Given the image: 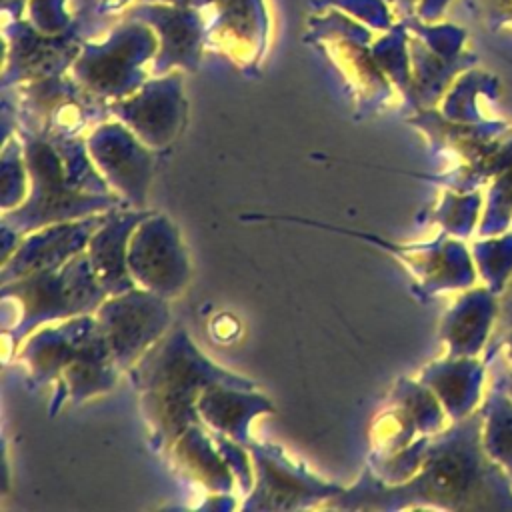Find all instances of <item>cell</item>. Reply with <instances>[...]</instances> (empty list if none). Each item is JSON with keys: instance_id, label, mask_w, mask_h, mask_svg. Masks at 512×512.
<instances>
[{"instance_id": "4316f807", "label": "cell", "mask_w": 512, "mask_h": 512, "mask_svg": "<svg viewBox=\"0 0 512 512\" xmlns=\"http://www.w3.org/2000/svg\"><path fill=\"white\" fill-rule=\"evenodd\" d=\"M398 402L422 436H432L444 430L446 410L426 384L410 380L402 382L398 386Z\"/></svg>"}, {"instance_id": "4dcf8cb0", "label": "cell", "mask_w": 512, "mask_h": 512, "mask_svg": "<svg viewBox=\"0 0 512 512\" xmlns=\"http://www.w3.org/2000/svg\"><path fill=\"white\" fill-rule=\"evenodd\" d=\"M468 6L490 30L512 24V0H468Z\"/></svg>"}, {"instance_id": "8992f818", "label": "cell", "mask_w": 512, "mask_h": 512, "mask_svg": "<svg viewBox=\"0 0 512 512\" xmlns=\"http://www.w3.org/2000/svg\"><path fill=\"white\" fill-rule=\"evenodd\" d=\"M168 320L164 296L140 288L112 294L96 310V324L120 370H130L164 336Z\"/></svg>"}, {"instance_id": "52a82bcc", "label": "cell", "mask_w": 512, "mask_h": 512, "mask_svg": "<svg viewBox=\"0 0 512 512\" xmlns=\"http://www.w3.org/2000/svg\"><path fill=\"white\" fill-rule=\"evenodd\" d=\"M104 100L88 92L78 80L46 76L22 88V110L30 116L28 132L48 140L76 138L98 114L108 112Z\"/></svg>"}, {"instance_id": "5bb4252c", "label": "cell", "mask_w": 512, "mask_h": 512, "mask_svg": "<svg viewBox=\"0 0 512 512\" xmlns=\"http://www.w3.org/2000/svg\"><path fill=\"white\" fill-rule=\"evenodd\" d=\"M498 308V294L488 286L468 288L446 312L440 326L448 356H480L492 338Z\"/></svg>"}, {"instance_id": "ac0fdd59", "label": "cell", "mask_w": 512, "mask_h": 512, "mask_svg": "<svg viewBox=\"0 0 512 512\" xmlns=\"http://www.w3.org/2000/svg\"><path fill=\"white\" fill-rule=\"evenodd\" d=\"M94 326L96 318L82 314L68 318L56 328H46L44 332L32 336L22 352V360L26 362L32 380L38 384L52 378L58 380Z\"/></svg>"}, {"instance_id": "e0dca14e", "label": "cell", "mask_w": 512, "mask_h": 512, "mask_svg": "<svg viewBox=\"0 0 512 512\" xmlns=\"http://www.w3.org/2000/svg\"><path fill=\"white\" fill-rule=\"evenodd\" d=\"M18 34H12V64L4 72V86L8 82L46 78L60 74L70 62L78 58V42L72 32L58 36H38L28 24L16 22Z\"/></svg>"}, {"instance_id": "f546056e", "label": "cell", "mask_w": 512, "mask_h": 512, "mask_svg": "<svg viewBox=\"0 0 512 512\" xmlns=\"http://www.w3.org/2000/svg\"><path fill=\"white\" fill-rule=\"evenodd\" d=\"M406 28L414 32L430 50L440 54L442 58L448 60H458L464 58L468 52L464 50L466 42V32L460 26L454 24H430L422 18H406L404 20Z\"/></svg>"}, {"instance_id": "7c38bea8", "label": "cell", "mask_w": 512, "mask_h": 512, "mask_svg": "<svg viewBox=\"0 0 512 512\" xmlns=\"http://www.w3.org/2000/svg\"><path fill=\"white\" fill-rule=\"evenodd\" d=\"M128 18L144 22L158 32L160 50L156 52L152 68L156 74H164L172 66L196 70L202 42L206 40V26L200 10L178 4H140Z\"/></svg>"}, {"instance_id": "d6986e66", "label": "cell", "mask_w": 512, "mask_h": 512, "mask_svg": "<svg viewBox=\"0 0 512 512\" xmlns=\"http://www.w3.org/2000/svg\"><path fill=\"white\" fill-rule=\"evenodd\" d=\"M118 370L120 368L112 360L106 340L96 324L82 342L78 354L58 376L60 394L54 398L56 404H60L62 398L78 404L94 394L114 388Z\"/></svg>"}, {"instance_id": "9a60e30c", "label": "cell", "mask_w": 512, "mask_h": 512, "mask_svg": "<svg viewBox=\"0 0 512 512\" xmlns=\"http://www.w3.org/2000/svg\"><path fill=\"white\" fill-rule=\"evenodd\" d=\"M486 366L478 356H448L426 366L420 382L436 394L446 416L456 422L480 408Z\"/></svg>"}, {"instance_id": "2e32d148", "label": "cell", "mask_w": 512, "mask_h": 512, "mask_svg": "<svg viewBox=\"0 0 512 512\" xmlns=\"http://www.w3.org/2000/svg\"><path fill=\"white\" fill-rule=\"evenodd\" d=\"M146 216L148 214L140 210L110 214L104 224L90 236L86 254L96 278L108 296L136 288L128 270V242L134 228Z\"/></svg>"}, {"instance_id": "44dd1931", "label": "cell", "mask_w": 512, "mask_h": 512, "mask_svg": "<svg viewBox=\"0 0 512 512\" xmlns=\"http://www.w3.org/2000/svg\"><path fill=\"white\" fill-rule=\"evenodd\" d=\"M216 20L206 28V38L214 34L216 42L230 52L238 46V58H252L266 42V12L262 0H216Z\"/></svg>"}, {"instance_id": "6da1fadb", "label": "cell", "mask_w": 512, "mask_h": 512, "mask_svg": "<svg viewBox=\"0 0 512 512\" xmlns=\"http://www.w3.org/2000/svg\"><path fill=\"white\" fill-rule=\"evenodd\" d=\"M364 498L358 508L430 506L442 510L512 512V478L482 446V410L452 422L430 436L424 460L414 476L400 484L372 488L358 484L346 492Z\"/></svg>"}, {"instance_id": "30bf717a", "label": "cell", "mask_w": 512, "mask_h": 512, "mask_svg": "<svg viewBox=\"0 0 512 512\" xmlns=\"http://www.w3.org/2000/svg\"><path fill=\"white\" fill-rule=\"evenodd\" d=\"M184 108L178 74L150 80L134 96L108 104V110L150 148L168 146L176 138Z\"/></svg>"}, {"instance_id": "cb8c5ba5", "label": "cell", "mask_w": 512, "mask_h": 512, "mask_svg": "<svg viewBox=\"0 0 512 512\" xmlns=\"http://www.w3.org/2000/svg\"><path fill=\"white\" fill-rule=\"evenodd\" d=\"M480 96L494 100L498 96V80L492 74L468 68L444 94L442 114L456 122H482L484 118L478 108Z\"/></svg>"}, {"instance_id": "277c9868", "label": "cell", "mask_w": 512, "mask_h": 512, "mask_svg": "<svg viewBox=\"0 0 512 512\" xmlns=\"http://www.w3.org/2000/svg\"><path fill=\"white\" fill-rule=\"evenodd\" d=\"M2 296H12L22 306L20 320L10 332V338L16 344L38 324L68 320L98 310V306L108 298V292L96 278L84 250L72 256L60 268L34 272L10 280V284L4 282Z\"/></svg>"}, {"instance_id": "ffe728a7", "label": "cell", "mask_w": 512, "mask_h": 512, "mask_svg": "<svg viewBox=\"0 0 512 512\" xmlns=\"http://www.w3.org/2000/svg\"><path fill=\"white\" fill-rule=\"evenodd\" d=\"M244 388L208 386L198 396V414L214 430L230 436L240 444H248V422L258 412L272 410V404L258 394L238 392Z\"/></svg>"}, {"instance_id": "83f0119b", "label": "cell", "mask_w": 512, "mask_h": 512, "mask_svg": "<svg viewBox=\"0 0 512 512\" xmlns=\"http://www.w3.org/2000/svg\"><path fill=\"white\" fill-rule=\"evenodd\" d=\"M512 226V164L492 178L478 222V236L502 234Z\"/></svg>"}, {"instance_id": "ba28073f", "label": "cell", "mask_w": 512, "mask_h": 512, "mask_svg": "<svg viewBox=\"0 0 512 512\" xmlns=\"http://www.w3.org/2000/svg\"><path fill=\"white\" fill-rule=\"evenodd\" d=\"M128 270L134 284L160 296H176L190 278V264L176 226L166 216L144 218L128 242Z\"/></svg>"}, {"instance_id": "5b68a950", "label": "cell", "mask_w": 512, "mask_h": 512, "mask_svg": "<svg viewBox=\"0 0 512 512\" xmlns=\"http://www.w3.org/2000/svg\"><path fill=\"white\" fill-rule=\"evenodd\" d=\"M156 36L148 24H120L104 44H86L72 62L74 78L94 96L124 98L142 86V64L154 54Z\"/></svg>"}, {"instance_id": "3957f363", "label": "cell", "mask_w": 512, "mask_h": 512, "mask_svg": "<svg viewBox=\"0 0 512 512\" xmlns=\"http://www.w3.org/2000/svg\"><path fill=\"white\" fill-rule=\"evenodd\" d=\"M22 148L30 176V196L18 210H4V226L24 234L118 206L116 196L88 194L74 188L64 174L62 158L52 140L24 130Z\"/></svg>"}, {"instance_id": "836d02e7", "label": "cell", "mask_w": 512, "mask_h": 512, "mask_svg": "<svg viewBox=\"0 0 512 512\" xmlns=\"http://www.w3.org/2000/svg\"><path fill=\"white\" fill-rule=\"evenodd\" d=\"M448 2L450 0H420L418 2V18H422L426 22H434L444 12Z\"/></svg>"}, {"instance_id": "7402d4cb", "label": "cell", "mask_w": 512, "mask_h": 512, "mask_svg": "<svg viewBox=\"0 0 512 512\" xmlns=\"http://www.w3.org/2000/svg\"><path fill=\"white\" fill-rule=\"evenodd\" d=\"M408 50L412 62V100L422 106H434L440 98H444L454 78L472 68L476 62V54L472 52L458 60L442 58L418 36L408 38Z\"/></svg>"}, {"instance_id": "e575fe53", "label": "cell", "mask_w": 512, "mask_h": 512, "mask_svg": "<svg viewBox=\"0 0 512 512\" xmlns=\"http://www.w3.org/2000/svg\"><path fill=\"white\" fill-rule=\"evenodd\" d=\"M166 2L178 4V6H184V8H196V10H200V8H204V6H208L210 2H216V0H166Z\"/></svg>"}, {"instance_id": "f1b7e54d", "label": "cell", "mask_w": 512, "mask_h": 512, "mask_svg": "<svg viewBox=\"0 0 512 512\" xmlns=\"http://www.w3.org/2000/svg\"><path fill=\"white\" fill-rule=\"evenodd\" d=\"M484 196L476 190L446 192L436 218L456 238H468L478 228Z\"/></svg>"}, {"instance_id": "4fadbf2b", "label": "cell", "mask_w": 512, "mask_h": 512, "mask_svg": "<svg viewBox=\"0 0 512 512\" xmlns=\"http://www.w3.org/2000/svg\"><path fill=\"white\" fill-rule=\"evenodd\" d=\"M252 452L256 456L258 480L244 508H302L308 502L342 494L338 486L304 476L302 470L288 464L280 452L254 444Z\"/></svg>"}, {"instance_id": "d4e9b609", "label": "cell", "mask_w": 512, "mask_h": 512, "mask_svg": "<svg viewBox=\"0 0 512 512\" xmlns=\"http://www.w3.org/2000/svg\"><path fill=\"white\" fill-rule=\"evenodd\" d=\"M470 252L484 286L500 296L512 278V230L474 240Z\"/></svg>"}, {"instance_id": "484cf974", "label": "cell", "mask_w": 512, "mask_h": 512, "mask_svg": "<svg viewBox=\"0 0 512 512\" xmlns=\"http://www.w3.org/2000/svg\"><path fill=\"white\" fill-rule=\"evenodd\" d=\"M178 454L188 458V470H192L200 482L212 490H230L232 476L224 466L226 460L218 458L216 452L210 448L208 440L204 438L202 430L190 426L178 440H176Z\"/></svg>"}, {"instance_id": "9c48e42d", "label": "cell", "mask_w": 512, "mask_h": 512, "mask_svg": "<svg viewBox=\"0 0 512 512\" xmlns=\"http://www.w3.org/2000/svg\"><path fill=\"white\" fill-rule=\"evenodd\" d=\"M132 134L122 124H102L92 132L88 150L104 182L122 194L128 204L142 208L152 162L142 140Z\"/></svg>"}, {"instance_id": "603a6c76", "label": "cell", "mask_w": 512, "mask_h": 512, "mask_svg": "<svg viewBox=\"0 0 512 512\" xmlns=\"http://www.w3.org/2000/svg\"><path fill=\"white\" fill-rule=\"evenodd\" d=\"M482 410V446L486 454L512 478V398L490 386L480 404Z\"/></svg>"}, {"instance_id": "7a4b0ae2", "label": "cell", "mask_w": 512, "mask_h": 512, "mask_svg": "<svg viewBox=\"0 0 512 512\" xmlns=\"http://www.w3.org/2000/svg\"><path fill=\"white\" fill-rule=\"evenodd\" d=\"M140 392L142 412L156 438V448L176 442L198 422V396L208 386L250 390L252 382L210 364L184 330H172L150 346L130 368Z\"/></svg>"}, {"instance_id": "8fae6325", "label": "cell", "mask_w": 512, "mask_h": 512, "mask_svg": "<svg viewBox=\"0 0 512 512\" xmlns=\"http://www.w3.org/2000/svg\"><path fill=\"white\" fill-rule=\"evenodd\" d=\"M108 216L110 214H96L84 220L78 218L34 230V234L18 244V248L10 254V260L4 262L2 282L60 268L72 256L88 248L90 236L104 224Z\"/></svg>"}, {"instance_id": "d6a6232c", "label": "cell", "mask_w": 512, "mask_h": 512, "mask_svg": "<svg viewBox=\"0 0 512 512\" xmlns=\"http://www.w3.org/2000/svg\"><path fill=\"white\" fill-rule=\"evenodd\" d=\"M500 308H498V318H496V326L492 332V338L484 350V362L490 360V356L496 352V348L500 346V342L504 340V336L512 330V278L508 282V286L504 288V292L498 296Z\"/></svg>"}, {"instance_id": "d590c367", "label": "cell", "mask_w": 512, "mask_h": 512, "mask_svg": "<svg viewBox=\"0 0 512 512\" xmlns=\"http://www.w3.org/2000/svg\"><path fill=\"white\" fill-rule=\"evenodd\" d=\"M404 16H410L412 12H414V4L418 2V0H390Z\"/></svg>"}, {"instance_id": "1f68e13d", "label": "cell", "mask_w": 512, "mask_h": 512, "mask_svg": "<svg viewBox=\"0 0 512 512\" xmlns=\"http://www.w3.org/2000/svg\"><path fill=\"white\" fill-rule=\"evenodd\" d=\"M486 364H494L492 386L504 390L512 398V330L504 336V340Z\"/></svg>"}]
</instances>
